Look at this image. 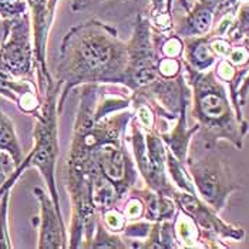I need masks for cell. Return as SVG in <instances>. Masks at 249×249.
Masks as SVG:
<instances>
[{
	"label": "cell",
	"instance_id": "cell-1",
	"mask_svg": "<svg viewBox=\"0 0 249 249\" xmlns=\"http://www.w3.org/2000/svg\"><path fill=\"white\" fill-rule=\"evenodd\" d=\"M66 187L71 218L67 248H84L100 212L120 207L138 182V170L127 147V127L134 115L130 91L108 93L101 84L78 87Z\"/></svg>",
	"mask_w": 249,
	"mask_h": 249
},
{
	"label": "cell",
	"instance_id": "cell-2",
	"mask_svg": "<svg viewBox=\"0 0 249 249\" xmlns=\"http://www.w3.org/2000/svg\"><path fill=\"white\" fill-rule=\"evenodd\" d=\"M128 66L127 43L114 27L89 20L63 37L54 78L61 87L58 108L71 90L86 84H120L124 87Z\"/></svg>",
	"mask_w": 249,
	"mask_h": 249
},
{
	"label": "cell",
	"instance_id": "cell-3",
	"mask_svg": "<svg viewBox=\"0 0 249 249\" xmlns=\"http://www.w3.org/2000/svg\"><path fill=\"white\" fill-rule=\"evenodd\" d=\"M187 83L191 90V115L199 125L198 137L191 142L204 148H211L218 141H230L241 150L244 138L248 134V121H241L231 103L225 84L216 77L215 71H196L182 61Z\"/></svg>",
	"mask_w": 249,
	"mask_h": 249
},
{
	"label": "cell",
	"instance_id": "cell-4",
	"mask_svg": "<svg viewBox=\"0 0 249 249\" xmlns=\"http://www.w3.org/2000/svg\"><path fill=\"white\" fill-rule=\"evenodd\" d=\"M61 87L53 77L49 86L41 91V107L35 115L36 123L33 128V148L30 150V167L37 168V171L44 179L47 191L54 201L58 212L60 195L56 182V167L58 154V115L61 110L58 108V98ZM63 213V212H61Z\"/></svg>",
	"mask_w": 249,
	"mask_h": 249
},
{
	"label": "cell",
	"instance_id": "cell-5",
	"mask_svg": "<svg viewBox=\"0 0 249 249\" xmlns=\"http://www.w3.org/2000/svg\"><path fill=\"white\" fill-rule=\"evenodd\" d=\"M191 144L201 148L190 147L185 161L196 194L219 213L225 210L231 195L241 190V185L235 181L228 162L215 151V147L204 148Z\"/></svg>",
	"mask_w": 249,
	"mask_h": 249
},
{
	"label": "cell",
	"instance_id": "cell-6",
	"mask_svg": "<svg viewBox=\"0 0 249 249\" xmlns=\"http://www.w3.org/2000/svg\"><path fill=\"white\" fill-rule=\"evenodd\" d=\"M128 127L131 131L128 137L131 154L145 187L173 198L177 187L171 182L167 173V147L162 138L157 131L142 130L134 115Z\"/></svg>",
	"mask_w": 249,
	"mask_h": 249
},
{
	"label": "cell",
	"instance_id": "cell-7",
	"mask_svg": "<svg viewBox=\"0 0 249 249\" xmlns=\"http://www.w3.org/2000/svg\"><path fill=\"white\" fill-rule=\"evenodd\" d=\"M127 52L128 66L124 89H127L130 93H134L153 83L158 77V52L154 44L153 26L150 20L142 15L137 16L133 37L127 43Z\"/></svg>",
	"mask_w": 249,
	"mask_h": 249
},
{
	"label": "cell",
	"instance_id": "cell-8",
	"mask_svg": "<svg viewBox=\"0 0 249 249\" xmlns=\"http://www.w3.org/2000/svg\"><path fill=\"white\" fill-rule=\"evenodd\" d=\"M173 199L178 210L185 212L194 219V222L202 233V239L207 248H227V245L222 244L221 239H244L245 231L221 219L218 212L211 208L207 202H204L199 198V195L181 191L177 188V191L174 192Z\"/></svg>",
	"mask_w": 249,
	"mask_h": 249
},
{
	"label": "cell",
	"instance_id": "cell-9",
	"mask_svg": "<svg viewBox=\"0 0 249 249\" xmlns=\"http://www.w3.org/2000/svg\"><path fill=\"white\" fill-rule=\"evenodd\" d=\"M0 66L13 76L36 78L32 24L27 13L10 20L9 32L0 47Z\"/></svg>",
	"mask_w": 249,
	"mask_h": 249
},
{
	"label": "cell",
	"instance_id": "cell-10",
	"mask_svg": "<svg viewBox=\"0 0 249 249\" xmlns=\"http://www.w3.org/2000/svg\"><path fill=\"white\" fill-rule=\"evenodd\" d=\"M33 195L37 199L38 210V249H64L67 248L69 239L63 221V213L57 211L53 198L49 191L35 187Z\"/></svg>",
	"mask_w": 249,
	"mask_h": 249
},
{
	"label": "cell",
	"instance_id": "cell-11",
	"mask_svg": "<svg viewBox=\"0 0 249 249\" xmlns=\"http://www.w3.org/2000/svg\"><path fill=\"white\" fill-rule=\"evenodd\" d=\"M0 96L13 101L24 114H37L41 107V94L36 78L13 76L0 66Z\"/></svg>",
	"mask_w": 249,
	"mask_h": 249
},
{
	"label": "cell",
	"instance_id": "cell-12",
	"mask_svg": "<svg viewBox=\"0 0 249 249\" xmlns=\"http://www.w3.org/2000/svg\"><path fill=\"white\" fill-rule=\"evenodd\" d=\"M187 110L188 108H182L181 113L178 114V117L174 121L175 124L174 125L170 124V127L164 133L160 134V137L162 138V141L165 144V147L182 162L187 161L191 140L199 130V125L196 123L191 128L188 127V124H187Z\"/></svg>",
	"mask_w": 249,
	"mask_h": 249
},
{
	"label": "cell",
	"instance_id": "cell-13",
	"mask_svg": "<svg viewBox=\"0 0 249 249\" xmlns=\"http://www.w3.org/2000/svg\"><path fill=\"white\" fill-rule=\"evenodd\" d=\"M182 61L196 71H207L215 66L218 56L211 47V35L184 37Z\"/></svg>",
	"mask_w": 249,
	"mask_h": 249
},
{
	"label": "cell",
	"instance_id": "cell-14",
	"mask_svg": "<svg viewBox=\"0 0 249 249\" xmlns=\"http://www.w3.org/2000/svg\"><path fill=\"white\" fill-rule=\"evenodd\" d=\"M134 191L144 201V219L148 222H162V221H173L178 212V207L174 202L173 198L162 195L160 192L153 191L148 187L137 188Z\"/></svg>",
	"mask_w": 249,
	"mask_h": 249
},
{
	"label": "cell",
	"instance_id": "cell-15",
	"mask_svg": "<svg viewBox=\"0 0 249 249\" xmlns=\"http://www.w3.org/2000/svg\"><path fill=\"white\" fill-rule=\"evenodd\" d=\"M173 225L179 248H207L201 231L185 212L178 210L173 219Z\"/></svg>",
	"mask_w": 249,
	"mask_h": 249
},
{
	"label": "cell",
	"instance_id": "cell-16",
	"mask_svg": "<svg viewBox=\"0 0 249 249\" xmlns=\"http://www.w3.org/2000/svg\"><path fill=\"white\" fill-rule=\"evenodd\" d=\"M0 151L9 154L13 158L16 167H19L26 158L19 142V137L16 134L15 124L12 118L1 108H0Z\"/></svg>",
	"mask_w": 249,
	"mask_h": 249
},
{
	"label": "cell",
	"instance_id": "cell-17",
	"mask_svg": "<svg viewBox=\"0 0 249 249\" xmlns=\"http://www.w3.org/2000/svg\"><path fill=\"white\" fill-rule=\"evenodd\" d=\"M142 248L145 249H173L179 248L174 232L173 221L153 222L150 233L142 241Z\"/></svg>",
	"mask_w": 249,
	"mask_h": 249
},
{
	"label": "cell",
	"instance_id": "cell-18",
	"mask_svg": "<svg viewBox=\"0 0 249 249\" xmlns=\"http://www.w3.org/2000/svg\"><path fill=\"white\" fill-rule=\"evenodd\" d=\"M84 248L89 249H130V244L127 239L120 235L108 231L98 219L96 230L90 241L84 245Z\"/></svg>",
	"mask_w": 249,
	"mask_h": 249
},
{
	"label": "cell",
	"instance_id": "cell-19",
	"mask_svg": "<svg viewBox=\"0 0 249 249\" xmlns=\"http://www.w3.org/2000/svg\"><path fill=\"white\" fill-rule=\"evenodd\" d=\"M167 173H168L171 182L178 190L190 192V194H196L191 175L187 168V164L179 161L168 148H167Z\"/></svg>",
	"mask_w": 249,
	"mask_h": 249
},
{
	"label": "cell",
	"instance_id": "cell-20",
	"mask_svg": "<svg viewBox=\"0 0 249 249\" xmlns=\"http://www.w3.org/2000/svg\"><path fill=\"white\" fill-rule=\"evenodd\" d=\"M12 188L6 190L0 196V249H10L12 239L9 233V201H10Z\"/></svg>",
	"mask_w": 249,
	"mask_h": 249
},
{
	"label": "cell",
	"instance_id": "cell-21",
	"mask_svg": "<svg viewBox=\"0 0 249 249\" xmlns=\"http://www.w3.org/2000/svg\"><path fill=\"white\" fill-rule=\"evenodd\" d=\"M123 208H120L123 215L125 216L127 222H134V221H140L144 219V201L141 199V196L133 190L130 192V195L124 199V202L121 204Z\"/></svg>",
	"mask_w": 249,
	"mask_h": 249
},
{
	"label": "cell",
	"instance_id": "cell-22",
	"mask_svg": "<svg viewBox=\"0 0 249 249\" xmlns=\"http://www.w3.org/2000/svg\"><path fill=\"white\" fill-rule=\"evenodd\" d=\"M100 221L101 224L107 228L108 231L114 232V233H120L124 231L125 225L128 224L125 216L123 215V212L120 210V207H113V208H108V210H104V211L100 212Z\"/></svg>",
	"mask_w": 249,
	"mask_h": 249
},
{
	"label": "cell",
	"instance_id": "cell-23",
	"mask_svg": "<svg viewBox=\"0 0 249 249\" xmlns=\"http://www.w3.org/2000/svg\"><path fill=\"white\" fill-rule=\"evenodd\" d=\"M184 71L182 58L160 57L157 61V74L162 78H175Z\"/></svg>",
	"mask_w": 249,
	"mask_h": 249
},
{
	"label": "cell",
	"instance_id": "cell-24",
	"mask_svg": "<svg viewBox=\"0 0 249 249\" xmlns=\"http://www.w3.org/2000/svg\"><path fill=\"white\" fill-rule=\"evenodd\" d=\"M29 167H30V154H27V155H26L24 161H23L19 167L16 168V171L10 175V178H9L3 185H0V196L3 195V192L6 191V190H9V188H13V187H15V184L18 182V179H19L20 177L23 175V173H24Z\"/></svg>",
	"mask_w": 249,
	"mask_h": 249
},
{
	"label": "cell",
	"instance_id": "cell-25",
	"mask_svg": "<svg viewBox=\"0 0 249 249\" xmlns=\"http://www.w3.org/2000/svg\"><path fill=\"white\" fill-rule=\"evenodd\" d=\"M9 26H10V20L4 19V18L0 16V47H1L4 37H6L7 32H9Z\"/></svg>",
	"mask_w": 249,
	"mask_h": 249
}]
</instances>
